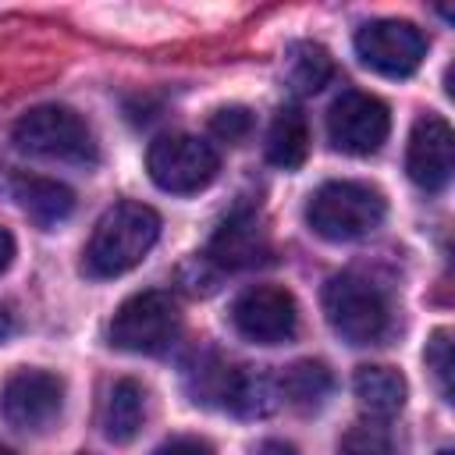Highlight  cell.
Wrapping results in <instances>:
<instances>
[{"mask_svg": "<svg viewBox=\"0 0 455 455\" xmlns=\"http://www.w3.org/2000/svg\"><path fill=\"white\" fill-rule=\"evenodd\" d=\"M160 238V217L146 203H117L110 206L96 228L92 238L82 252V270L89 277H117L128 274L146 259L153 242Z\"/></svg>", "mask_w": 455, "mask_h": 455, "instance_id": "1", "label": "cell"}, {"mask_svg": "<svg viewBox=\"0 0 455 455\" xmlns=\"http://www.w3.org/2000/svg\"><path fill=\"white\" fill-rule=\"evenodd\" d=\"M192 395L203 405H217L242 419L270 416L281 405L277 377L252 370V366H231L217 355H206L192 370Z\"/></svg>", "mask_w": 455, "mask_h": 455, "instance_id": "2", "label": "cell"}, {"mask_svg": "<svg viewBox=\"0 0 455 455\" xmlns=\"http://www.w3.org/2000/svg\"><path fill=\"white\" fill-rule=\"evenodd\" d=\"M384 196L366 181H323L306 203V224L327 242H355L380 228Z\"/></svg>", "mask_w": 455, "mask_h": 455, "instance_id": "3", "label": "cell"}, {"mask_svg": "<svg viewBox=\"0 0 455 455\" xmlns=\"http://www.w3.org/2000/svg\"><path fill=\"white\" fill-rule=\"evenodd\" d=\"M323 313L348 345H380L391 331V302L380 284L363 274H334L323 284Z\"/></svg>", "mask_w": 455, "mask_h": 455, "instance_id": "4", "label": "cell"}, {"mask_svg": "<svg viewBox=\"0 0 455 455\" xmlns=\"http://www.w3.org/2000/svg\"><path fill=\"white\" fill-rule=\"evenodd\" d=\"M14 146L28 156L64 160V164H96L92 128L71 110L57 103L32 107L14 124Z\"/></svg>", "mask_w": 455, "mask_h": 455, "instance_id": "5", "label": "cell"}, {"mask_svg": "<svg viewBox=\"0 0 455 455\" xmlns=\"http://www.w3.org/2000/svg\"><path fill=\"white\" fill-rule=\"evenodd\" d=\"M181 334V309L171 291H135L110 320V345L135 355H160Z\"/></svg>", "mask_w": 455, "mask_h": 455, "instance_id": "6", "label": "cell"}, {"mask_svg": "<svg viewBox=\"0 0 455 455\" xmlns=\"http://www.w3.org/2000/svg\"><path fill=\"white\" fill-rule=\"evenodd\" d=\"M146 171L156 188H164L171 196H192L217 178L220 156L206 139L188 135V132H171V135H160L156 142H149Z\"/></svg>", "mask_w": 455, "mask_h": 455, "instance_id": "7", "label": "cell"}, {"mask_svg": "<svg viewBox=\"0 0 455 455\" xmlns=\"http://www.w3.org/2000/svg\"><path fill=\"white\" fill-rule=\"evenodd\" d=\"M391 132L387 103L363 89H345L327 110V139L348 156H370Z\"/></svg>", "mask_w": 455, "mask_h": 455, "instance_id": "8", "label": "cell"}, {"mask_svg": "<svg viewBox=\"0 0 455 455\" xmlns=\"http://www.w3.org/2000/svg\"><path fill=\"white\" fill-rule=\"evenodd\" d=\"M355 57L384 78H405L423 64L427 39L412 21L380 18L355 32Z\"/></svg>", "mask_w": 455, "mask_h": 455, "instance_id": "9", "label": "cell"}, {"mask_svg": "<svg viewBox=\"0 0 455 455\" xmlns=\"http://www.w3.org/2000/svg\"><path fill=\"white\" fill-rule=\"evenodd\" d=\"M231 323L245 341L281 345V341H291L299 331V306L291 291L277 284H252L235 299Z\"/></svg>", "mask_w": 455, "mask_h": 455, "instance_id": "10", "label": "cell"}, {"mask_svg": "<svg viewBox=\"0 0 455 455\" xmlns=\"http://www.w3.org/2000/svg\"><path fill=\"white\" fill-rule=\"evenodd\" d=\"M64 405V380L50 370H14L0 391V416L25 434L46 430Z\"/></svg>", "mask_w": 455, "mask_h": 455, "instance_id": "11", "label": "cell"}, {"mask_svg": "<svg viewBox=\"0 0 455 455\" xmlns=\"http://www.w3.org/2000/svg\"><path fill=\"white\" fill-rule=\"evenodd\" d=\"M405 171L427 192H441L451 181V171H455V135H451V124L444 117L427 114V117H419L412 124L409 149H405Z\"/></svg>", "mask_w": 455, "mask_h": 455, "instance_id": "12", "label": "cell"}, {"mask_svg": "<svg viewBox=\"0 0 455 455\" xmlns=\"http://www.w3.org/2000/svg\"><path fill=\"white\" fill-rule=\"evenodd\" d=\"M206 259L217 270H249L270 259V235L252 210H235L210 238Z\"/></svg>", "mask_w": 455, "mask_h": 455, "instance_id": "13", "label": "cell"}, {"mask_svg": "<svg viewBox=\"0 0 455 455\" xmlns=\"http://www.w3.org/2000/svg\"><path fill=\"white\" fill-rule=\"evenodd\" d=\"M11 196L18 199L21 213L46 231L64 224L75 210V192L53 178H39V174H18L11 181Z\"/></svg>", "mask_w": 455, "mask_h": 455, "instance_id": "14", "label": "cell"}, {"mask_svg": "<svg viewBox=\"0 0 455 455\" xmlns=\"http://www.w3.org/2000/svg\"><path fill=\"white\" fill-rule=\"evenodd\" d=\"M352 391H355V402L359 409L366 412V419H391L402 412L405 405V377L391 366H359L355 377H352Z\"/></svg>", "mask_w": 455, "mask_h": 455, "instance_id": "15", "label": "cell"}, {"mask_svg": "<svg viewBox=\"0 0 455 455\" xmlns=\"http://www.w3.org/2000/svg\"><path fill=\"white\" fill-rule=\"evenodd\" d=\"M277 391H281V402H288L291 409L316 412L327 405V398L334 391V373L320 359H302L277 377Z\"/></svg>", "mask_w": 455, "mask_h": 455, "instance_id": "16", "label": "cell"}, {"mask_svg": "<svg viewBox=\"0 0 455 455\" xmlns=\"http://www.w3.org/2000/svg\"><path fill=\"white\" fill-rule=\"evenodd\" d=\"M142 419H146V391H142V384L132 380V377L114 380V387L107 391V402H103V434L114 444H128L142 430Z\"/></svg>", "mask_w": 455, "mask_h": 455, "instance_id": "17", "label": "cell"}, {"mask_svg": "<svg viewBox=\"0 0 455 455\" xmlns=\"http://www.w3.org/2000/svg\"><path fill=\"white\" fill-rule=\"evenodd\" d=\"M306 153H309L306 114L299 107H281L267 132V160L281 171H295V167H302Z\"/></svg>", "mask_w": 455, "mask_h": 455, "instance_id": "18", "label": "cell"}, {"mask_svg": "<svg viewBox=\"0 0 455 455\" xmlns=\"http://www.w3.org/2000/svg\"><path fill=\"white\" fill-rule=\"evenodd\" d=\"M334 75V60L320 43H295L284 57V82L299 96L320 92Z\"/></svg>", "mask_w": 455, "mask_h": 455, "instance_id": "19", "label": "cell"}, {"mask_svg": "<svg viewBox=\"0 0 455 455\" xmlns=\"http://www.w3.org/2000/svg\"><path fill=\"white\" fill-rule=\"evenodd\" d=\"M338 455H395V444L380 419H359L341 434Z\"/></svg>", "mask_w": 455, "mask_h": 455, "instance_id": "20", "label": "cell"}, {"mask_svg": "<svg viewBox=\"0 0 455 455\" xmlns=\"http://www.w3.org/2000/svg\"><path fill=\"white\" fill-rule=\"evenodd\" d=\"M427 370L434 373L441 395H451V334L448 331H434V338L427 341Z\"/></svg>", "mask_w": 455, "mask_h": 455, "instance_id": "21", "label": "cell"}, {"mask_svg": "<svg viewBox=\"0 0 455 455\" xmlns=\"http://www.w3.org/2000/svg\"><path fill=\"white\" fill-rule=\"evenodd\" d=\"M210 132L224 142H242L252 132V114L245 107H220L210 117Z\"/></svg>", "mask_w": 455, "mask_h": 455, "instance_id": "22", "label": "cell"}, {"mask_svg": "<svg viewBox=\"0 0 455 455\" xmlns=\"http://www.w3.org/2000/svg\"><path fill=\"white\" fill-rule=\"evenodd\" d=\"M153 455H213V448L203 437H171Z\"/></svg>", "mask_w": 455, "mask_h": 455, "instance_id": "23", "label": "cell"}, {"mask_svg": "<svg viewBox=\"0 0 455 455\" xmlns=\"http://www.w3.org/2000/svg\"><path fill=\"white\" fill-rule=\"evenodd\" d=\"M252 455H299V451H295V444L270 437V441H259V444L252 448Z\"/></svg>", "mask_w": 455, "mask_h": 455, "instance_id": "24", "label": "cell"}, {"mask_svg": "<svg viewBox=\"0 0 455 455\" xmlns=\"http://www.w3.org/2000/svg\"><path fill=\"white\" fill-rule=\"evenodd\" d=\"M11 259H14V238L7 228H0V274L11 267Z\"/></svg>", "mask_w": 455, "mask_h": 455, "instance_id": "25", "label": "cell"}, {"mask_svg": "<svg viewBox=\"0 0 455 455\" xmlns=\"http://www.w3.org/2000/svg\"><path fill=\"white\" fill-rule=\"evenodd\" d=\"M11 334H14V316H11V313L0 306V341H7Z\"/></svg>", "mask_w": 455, "mask_h": 455, "instance_id": "26", "label": "cell"}, {"mask_svg": "<svg viewBox=\"0 0 455 455\" xmlns=\"http://www.w3.org/2000/svg\"><path fill=\"white\" fill-rule=\"evenodd\" d=\"M0 455H11V451H7V448H4V444H0Z\"/></svg>", "mask_w": 455, "mask_h": 455, "instance_id": "27", "label": "cell"}, {"mask_svg": "<svg viewBox=\"0 0 455 455\" xmlns=\"http://www.w3.org/2000/svg\"><path fill=\"white\" fill-rule=\"evenodd\" d=\"M437 455H451V451H448V448H444V451H437Z\"/></svg>", "mask_w": 455, "mask_h": 455, "instance_id": "28", "label": "cell"}]
</instances>
